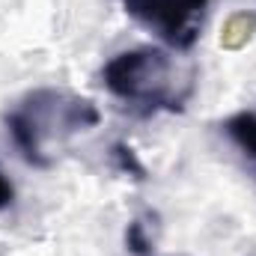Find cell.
I'll return each mask as SVG.
<instances>
[{
    "label": "cell",
    "mask_w": 256,
    "mask_h": 256,
    "mask_svg": "<svg viewBox=\"0 0 256 256\" xmlns=\"http://www.w3.org/2000/svg\"><path fill=\"white\" fill-rule=\"evenodd\" d=\"M224 131L236 143V149L248 158V164L254 167V173H256V114L254 110H242V114L230 116L224 122Z\"/></svg>",
    "instance_id": "277c9868"
},
{
    "label": "cell",
    "mask_w": 256,
    "mask_h": 256,
    "mask_svg": "<svg viewBox=\"0 0 256 256\" xmlns=\"http://www.w3.org/2000/svg\"><path fill=\"white\" fill-rule=\"evenodd\" d=\"M102 80L110 96L146 116L161 110H182L194 96V68L182 66L170 51L161 48H134L116 54L104 63Z\"/></svg>",
    "instance_id": "6da1fadb"
},
{
    "label": "cell",
    "mask_w": 256,
    "mask_h": 256,
    "mask_svg": "<svg viewBox=\"0 0 256 256\" xmlns=\"http://www.w3.org/2000/svg\"><path fill=\"white\" fill-rule=\"evenodd\" d=\"M126 242H128V248H131V254H137V256H146V254H149V248H152V236L146 232V224H143V220L128 224Z\"/></svg>",
    "instance_id": "5b68a950"
},
{
    "label": "cell",
    "mask_w": 256,
    "mask_h": 256,
    "mask_svg": "<svg viewBox=\"0 0 256 256\" xmlns=\"http://www.w3.org/2000/svg\"><path fill=\"white\" fill-rule=\"evenodd\" d=\"M92 126H98V110L90 98L51 86L30 92L12 114H6V128L15 149L33 167H48L54 143Z\"/></svg>",
    "instance_id": "7a4b0ae2"
},
{
    "label": "cell",
    "mask_w": 256,
    "mask_h": 256,
    "mask_svg": "<svg viewBox=\"0 0 256 256\" xmlns=\"http://www.w3.org/2000/svg\"><path fill=\"white\" fill-rule=\"evenodd\" d=\"M12 202H15V185H12V182H9V176L0 170V212H3V208H9Z\"/></svg>",
    "instance_id": "52a82bcc"
},
{
    "label": "cell",
    "mask_w": 256,
    "mask_h": 256,
    "mask_svg": "<svg viewBox=\"0 0 256 256\" xmlns=\"http://www.w3.org/2000/svg\"><path fill=\"white\" fill-rule=\"evenodd\" d=\"M114 158L120 161V167H122V170H131V173H134L137 179H143V173H146V170L140 167V161L134 158V152H131L128 146H122V143H116V146H114Z\"/></svg>",
    "instance_id": "8992f818"
},
{
    "label": "cell",
    "mask_w": 256,
    "mask_h": 256,
    "mask_svg": "<svg viewBox=\"0 0 256 256\" xmlns=\"http://www.w3.org/2000/svg\"><path fill=\"white\" fill-rule=\"evenodd\" d=\"M122 9L167 48L188 51L200 36L208 0H122Z\"/></svg>",
    "instance_id": "3957f363"
}]
</instances>
